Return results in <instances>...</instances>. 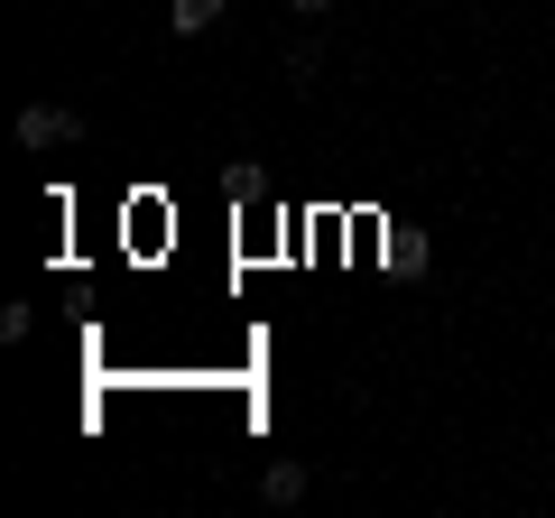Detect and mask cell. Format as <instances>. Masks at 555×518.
I'll return each mask as SVG.
<instances>
[{
	"label": "cell",
	"instance_id": "6da1fadb",
	"mask_svg": "<svg viewBox=\"0 0 555 518\" xmlns=\"http://www.w3.org/2000/svg\"><path fill=\"white\" fill-rule=\"evenodd\" d=\"M75 130H83V120L56 112V102H28V112H20V140L28 148H56V140H75Z\"/></svg>",
	"mask_w": 555,
	"mask_h": 518
},
{
	"label": "cell",
	"instance_id": "7a4b0ae2",
	"mask_svg": "<svg viewBox=\"0 0 555 518\" xmlns=\"http://www.w3.org/2000/svg\"><path fill=\"white\" fill-rule=\"evenodd\" d=\"M222 10H232V0H167V28H177V38H204Z\"/></svg>",
	"mask_w": 555,
	"mask_h": 518
},
{
	"label": "cell",
	"instance_id": "3957f363",
	"mask_svg": "<svg viewBox=\"0 0 555 518\" xmlns=\"http://www.w3.org/2000/svg\"><path fill=\"white\" fill-rule=\"evenodd\" d=\"M259 491H269L278 509H287V500H306V463H269V472H259Z\"/></svg>",
	"mask_w": 555,
	"mask_h": 518
},
{
	"label": "cell",
	"instance_id": "277c9868",
	"mask_svg": "<svg viewBox=\"0 0 555 518\" xmlns=\"http://www.w3.org/2000/svg\"><path fill=\"white\" fill-rule=\"evenodd\" d=\"M297 10H324V0H297Z\"/></svg>",
	"mask_w": 555,
	"mask_h": 518
}]
</instances>
